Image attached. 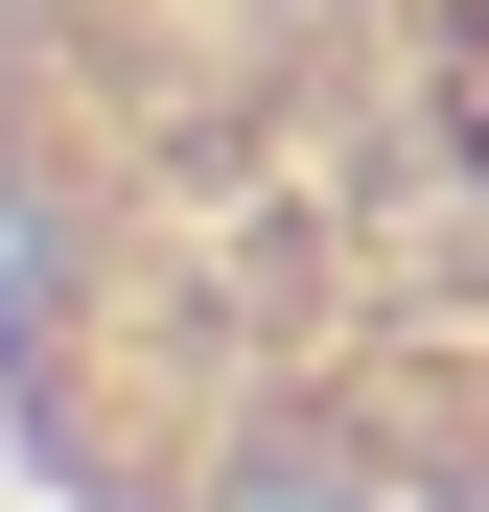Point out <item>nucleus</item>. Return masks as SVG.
Masks as SVG:
<instances>
[{
    "label": "nucleus",
    "instance_id": "1",
    "mask_svg": "<svg viewBox=\"0 0 489 512\" xmlns=\"http://www.w3.org/2000/svg\"><path fill=\"white\" fill-rule=\"evenodd\" d=\"M210 512H303V489H210Z\"/></svg>",
    "mask_w": 489,
    "mask_h": 512
}]
</instances>
